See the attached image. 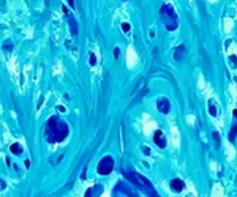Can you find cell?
<instances>
[{
    "instance_id": "6da1fadb",
    "label": "cell",
    "mask_w": 237,
    "mask_h": 197,
    "mask_svg": "<svg viewBox=\"0 0 237 197\" xmlns=\"http://www.w3.org/2000/svg\"><path fill=\"white\" fill-rule=\"evenodd\" d=\"M68 136V126L67 123L60 122L57 117L49 118V122L46 125V139L49 142H62V140Z\"/></svg>"
},
{
    "instance_id": "7a4b0ae2",
    "label": "cell",
    "mask_w": 237,
    "mask_h": 197,
    "mask_svg": "<svg viewBox=\"0 0 237 197\" xmlns=\"http://www.w3.org/2000/svg\"><path fill=\"white\" fill-rule=\"evenodd\" d=\"M160 16H161V21L164 22L166 28H168L169 32H174V30L177 28V25H179L177 14H175L174 8L171 7V5H163V7L160 8Z\"/></svg>"
},
{
    "instance_id": "3957f363",
    "label": "cell",
    "mask_w": 237,
    "mask_h": 197,
    "mask_svg": "<svg viewBox=\"0 0 237 197\" xmlns=\"http://www.w3.org/2000/svg\"><path fill=\"white\" fill-rule=\"evenodd\" d=\"M125 177L131 181L133 185H136L138 188H141L142 191H145V193H149V196H157V191H155L152 188V185H150V181L145 178V177L139 175L138 172H127V170H123Z\"/></svg>"
},
{
    "instance_id": "277c9868",
    "label": "cell",
    "mask_w": 237,
    "mask_h": 197,
    "mask_svg": "<svg viewBox=\"0 0 237 197\" xmlns=\"http://www.w3.org/2000/svg\"><path fill=\"white\" fill-rule=\"evenodd\" d=\"M114 169V159L111 156H104L98 164V174L100 175H109Z\"/></svg>"
},
{
    "instance_id": "5b68a950",
    "label": "cell",
    "mask_w": 237,
    "mask_h": 197,
    "mask_svg": "<svg viewBox=\"0 0 237 197\" xmlns=\"http://www.w3.org/2000/svg\"><path fill=\"white\" fill-rule=\"evenodd\" d=\"M157 109L160 110L161 114H168L169 110H171V104H169V101L166 99V98H160V99L157 101Z\"/></svg>"
},
{
    "instance_id": "8992f818",
    "label": "cell",
    "mask_w": 237,
    "mask_h": 197,
    "mask_svg": "<svg viewBox=\"0 0 237 197\" xmlns=\"http://www.w3.org/2000/svg\"><path fill=\"white\" fill-rule=\"evenodd\" d=\"M153 140H155V144H157L160 148H164V147H166V139H164L163 131H160V129H158V131H155Z\"/></svg>"
},
{
    "instance_id": "52a82bcc",
    "label": "cell",
    "mask_w": 237,
    "mask_h": 197,
    "mask_svg": "<svg viewBox=\"0 0 237 197\" xmlns=\"http://www.w3.org/2000/svg\"><path fill=\"white\" fill-rule=\"evenodd\" d=\"M171 188H172L174 191H177V193H180V191H183L185 183L182 180H179V178H174L172 181H171Z\"/></svg>"
},
{
    "instance_id": "ba28073f",
    "label": "cell",
    "mask_w": 237,
    "mask_h": 197,
    "mask_svg": "<svg viewBox=\"0 0 237 197\" xmlns=\"http://www.w3.org/2000/svg\"><path fill=\"white\" fill-rule=\"evenodd\" d=\"M183 57H185V46L180 44V46L175 49V52H174V60L180 62V60H183Z\"/></svg>"
},
{
    "instance_id": "9c48e42d",
    "label": "cell",
    "mask_w": 237,
    "mask_h": 197,
    "mask_svg": "<svg viewBox=\"0 0 237 197\" xmlns=\"http://www.w3.org/2000/svg\"><path fill=\"white\" fill-rule=\"evenodd\" d=\"M68 22H70V30H71V35L76 36L78 35V24H76V19H74L71 14L68 16Z\"/></svg>"
},
{
    "instance_id": "30bf717a",
    "label": "cell",
    "mask_w": 237,
    "mask_h": 197,
    "mask_svg": "<svg viewBox=\"0 0 237 197\" xmlns=\"http://www.w3.org/2000/svg\"><path fill=\"white\" fill-rule=\"evenodd\" d=\"M209 114L212 117H216V106L214 101H209Z\"/></svg>"
},
{
    "instance_id": "8fae6325",
    "label": "cell",
    "mask_w": 237,
    "mask_h": 197,
    "mask_svg": "<svg viewBox=\"0 0 237 197\" xmlns=\"http://www.w3.org/2000/svg\"><path fill=\"white\" fill-rule=\"evenodd\" d=\"M11 153H14V155H19V153H22V147L19 144H14V145H11Z\"/></svg>"
},
{
    "instance_id": "7c38bea8",
    "label": "cell",
    "mask_w": 237,
    "mask_h": 197,
    "mask_svg": "<svg viewBox=\"0 0 237 197\" xmlns=\"http://www.w3.org/2000/svg\"><path fill=\"white\" fill-rule=\"evenodd\" d=\"M236 136H237V125H234L233 128H231V133H229V140L231 142H234Z\"/></svg>"
},
{
    "instance_id": "4fadbf2b",
    "label": "cell",
    "mask_w": 237,
    "mask_h": 197,
    "mask_svg": "<svg viewBox=\"0 0 237 197\" xmlns=\"http://www.w3.org/2000/svg\"><path fill=\"white\" fill-rule=\"evenodd\" d=\"M89 63L92 65V66H93L95 63H97V55H95V54H90V57H89Z\"/></svg>"
},
{
    "instance_id": "5bb4252c",
    "label": "cell",
    "mask_w": 237,
    "mask_h": 197,
    "mask_svg": "<svg viewBox=\"0 0 237 197\" xmlns=\"http://www.w3.org/2000/svg\"><path fill=\"white\" fill-rule=\"evenodd\" d=\"M122 28H123V32H130V30H131V25H130L128 22H123L122 24Z\"/></svg>"
},
{
    "instance_id": "9a60e30c",
    "label": "cell",
    "mask_w": 237,
    "mask_h": 197,
    "mask_svg": "<svg viewBox=\"0 0 237 197\" xmlns=\"http://www.w3.org/2000/svg\"><path fill=\"white\" fill-rule=\"evenodd\" d=\"M212 136H214V139H215V142H216V147H220V136H218V133H214Z\"/></svg>"
},
{
    "instance_id": "2e32d148",
    "label": "cell",
    "mask_w": 237,
    "mask_h": 197,
    "mask_svg": "<svg viewBox=\"0 0 237 197\" xmlns=\"http://www.w3.org/2000/svg\"><path fill=\"white\" fill-rule=\"evenodd\" d=\"M11 46H13V44H11V41H10V39H8V41H5V49L10 50V49H11Z\"/></svg>"
},
{
    "instance_id": "e0dca14e",
    "label": "cell",
    "mask_w": 237,
    "mask_h": 197,
    "mask_svg": "<svg viewBox=\"0 0 237 197\" xmlns=\"http://www.w3.org/2000/svg\"><path fill=\"white\" fill-rule=\"evenodd\" d=\"M119 55H120V49H119V47H115V49H114V57H115V58H119Z\"/></svg>"
},
{
    "instance_id": "ac0fdd59",
    "label": "cell",
    "mask_w": 237,
    "mask_h": 197,
    "mask_svg": "<svg viewBox=\"0 0 237 197\" xmlns=\"http://www.w3.org/2000/svg\"><path fill=\"white\" fill-rule=\"evenodd\" d=\"M68 5H70L71 8H74V7H76V5H74V0H68Z\"/></svg>"
},
{
    "instance_id": "d6986e66",
    "label": "cell",
    "mask_w": 237,
    "mask_h": 197,
    "mask_svg": "<svg viewBox=\"0 0 237 197\" xmlns=\"http://www.w3.org/2000/svg\"><path fill=\"white\" fill-rule=\"evenodd\" d=\"M142 151H144V153H145V155H149V153H150V150H149L147 147H142Z\"/></svg>"
},
{
    "instance_id": "ffe728a7",
    "label": "cell",
    "mask_w": 237,
    "mask_h": 197,
    "mask_svg": "<svg viewBox=\"0 0 237 197\" xmlns=\"http://www.w3.org/2000/svg\"><path fill=\"white\" fill-rule=\"evenodd\" d=\"M231 62H233V63H236V65H237V58H236V57H231Z\"/></svg>"
},
{
    "instance_id": "44dd1931",
    "label": "cell",
    "mask_w": 237,
    "mask_h": 197,
    "mask_svg": "<svg viewBox=\"0 0 237 197\" xmlns=\"http://www.w3.org/2000/svg\"><path fill=\"white\" fill-rule=\"evenodd\" d=\"M233 115H234V117H237V109H234V112H233Z\"/></svg>"
}]
</instances>
